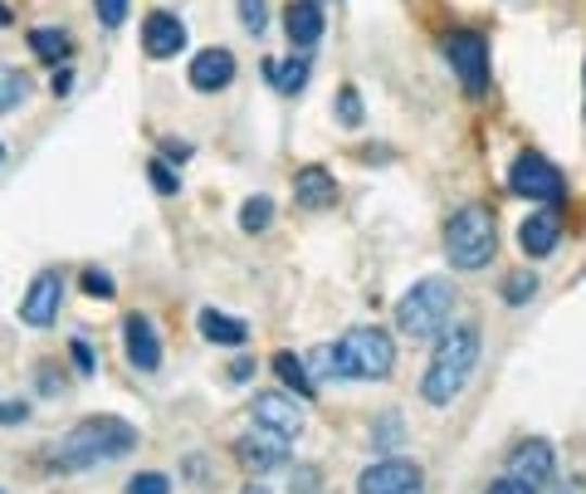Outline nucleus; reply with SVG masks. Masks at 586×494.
Wrapping results in <instances>:
<instances>
[{"mask_svg":"<svg viewBox=\"0 0 586 494\" xmlns=\"http://www.w3.org/2000/svg\"><path fill=\"white\" fill-rule=\"evenodd\" d=\"M84 289H88V294H93V299H113V275H103V269H84Z\"/></svg>","mask_w":586,"mask_h":494,"instance_id":"31","label":"nucleus"},{"mask_svg":"<svg viewBox=\"0 0 586 494\" xmlns=\"http://www.w3.org/2000/svg\"><path fill=\"white\" fill-rule=\"evenodd\" d=\"M557 240H562V216H557V211H537V216H527L523 226H518V245H523L527 259L552 255Z\"/></svg>","mask_w":586,"mask_h":494,"instance_id":"16","label":"nucleus"},{"mask_svg":"<svg viewBox=\"0 0 586 494\" xmlns=\"http://www.w3.org/2000/svg\"><path fill=\"white\" fill-rule=\"evenodd\" d=\"M146 177H152V187L162 191V197H176V191H181V181H176V172L166 167L162 157H152V162H146Z\"/></svg>","mask_w":586,"mask_h":494,"instance_id":"29","label":"nucleus"},{"mask_svg":"<svg viewBox=\"0 0 586 494\" xmlns=\"http://www.w3.org/2000/svg\"><path fill=\"white\" fill-rule=\"evenodd\" d=\"M25 99H29V79L20 69H10V64H0V113H10Z\"/></svg>","mask_w":586,"mask_h":494,"instance_id":"23","label":"nucleus"},{"mask_svg":"<svg viewBox=\"0 0 586 494\" xmlns=\"http://www.w3.org/2000/svg\"><path fill=\"white\" fill-rule=\"evenodd\" d=\"M332 353H337V377L347 382H381L396 367V343L381 328H352Z\"/></svg>","mask_w":586,"mask_h":494,"instance_id":"5","label":"nucleus"},{"mask_svg":"<svg viewBox=\"0 0 586 494\" xmlns=\"http://www.w3.org/2000/svg\"><path fill=\"white\" fill-rule=\"evenodd\" d=\"M93 11H98V25H103V30H123L127 0H93Z\"/></svg>","mask_w":586,"mask_h":494,"instance_id":"28","label":"nucleus"},{"mask_svg":"<svg viewBox=\"0 0 586 494\" xmlns=\"http://www.w3.org/2000/svg\"><path fill=\"white\" fill-rule=\"evenodd\" d=\"M132 445H137V426H127L123 416H84L54 445V465L59 470H93V465L127 455Z\"/></svg>","mask_w":586,"mask_h":494,"instance_id":"2","label":"nucleus"},{"mask_svg":"<svg viewBox=\"0 0 586 494\" xmlns=\"http://www.w3.org/2000/svg\"><path fill=\"white\" fill-rule=\"evenodd\" d=\"M74 363H78V372H93V353H88V343L78 338L74 343Z\"/></svg>","mask_w":586,"mask_h":494,"instance_id":"36","label":"nucleus"},{"mask_svg":"<svg viewBox=\"0 0 586 494\" xmlns=\"http://www.w3.org/2000/svg\"><path fill=\"white\" fill-rule=\"evenodd\" d=\"M250 416H254V426H264V431L283 435V441H293V435L303 431L298 402H289L283 392H259V396L250 402Z\"/></svg>","mask_w":586,"mask_h":494,"instance_id":"10","label":"nucleus"},{"mask_svg":"<svg viewBox=\"0 0 586 494\" xmlns=\"http://www.w3.org/2000/svg\"><path fill=\"white\" fill-rule=\"evenodd\" d=\"M269 220H273V201H269V197H250V201L240 206V226L250 230V236L269 230Z\"/></svg>","mask_w":586,"mask_h":494,"instance_id":"24","label":"nucleus"},{"mask_svg":"<svg viewBox=\"0 0 586 494\" xmlns=\"http://www.w3.org/2000/svg\"><path fill=\"white\" fill-rule=\"evenodd\" d=\"M240 25L259 40L264 25H269V5H264V0H240Z\"/></svg>","mask_w":586,"mask_h":494,"instance_id":"27","label":"nucleus"},{"mask_svg":"<svg viewBox=\"0 0 586 494\" xmlns=\"http://www.w3.org/2000/svg\"><path fill=\"white\" fill-rule=\"evenodd\" d=\"M250 372H254V357H234L230 363V382H250Z\"/></svg>","mask_w":586,"mask_h":494,"instance_id":"35","label":"nucleus"},{"mask_svg":"<svg viewBox=\"0 0 586 494\" xmlns=\"http://www.w3.org/2000/svg\"><path fill=\"white\" fill-rule=\"evenodd\" d=\"M357 494H425V474L410 460H377L357 474Z\"/></svg>","mask_w":586,"mask_h":494,"instance_id":"8","label":"nucleus"},{"mask_svg":"<svg viewBox=\"0 0 586 494\" xmlns=\"http://www.w3.org/2000/svg\"><path fill=\"white\" fill-rule=\"evenodd\" d=\"M10 25V11H5V0H0V30H5Z\"/></svg>","mask_w":586,"mask_h":494,"instance_id":"38","label":"nucleus"},{"mask_svg":"<svg viewBox=\"0 0 586 494\" xmlns=\"http://www.w3.org/2000/svg\"><path fill=\"white\" fill-rule=\"evenodd\" d=\"M240 494H269V490H264V484H244Z\"/></svg>","mask_w":586,"mask_h":494,"instance_id":"37","label":"nucleus"},{"mask_svg":"<svg viewBox=\"0 0 586 494\" xmlns=\"http://www.w3.org/2000/svg\"><path fill=\"white\" fill-rule=\"evenodd\" d=\"M449 308H455V284L430 275V279L406 289V299L396 304V324H400V333H410V338H440L449 324Z\"/></svg>","mask_w":586,"mask_h":494,"instance_id":"4","label":"nucleus"},{"mask_svg":"<svg viewBox=\"0 0 586 494\" xmlns=\"http://www.w3.org/2000/svg\"><path fill=\"white\" fill-rule=\"evenodd\" d=\"M400 435V421H396V411H386V421H381V431H377V441L381 445H391Z\"/></svg>","mask_w":586,"mask_h":494,"instance_id":"34","label":"nucleus"},{"mask_svg":"<svg viewBox=\"0 0 586 494\" xmlns=\"http://www.w3.org/2000/svg\"><path fill=\"white\" fill-rule=\"evenodd\" d=\"M293 201L303 211H322L337 201V181H332L328 167H298L293 172Z\"/></svg>","mask_w":586,"mask_h":494,"instance_id":"17","label":"nucleus"},{"mask_svg":"<svg viewBox=\"0 0 586 494\" xmlns=\"http://www.w3.org/2000/svg\"><path fill=\"white\" fill-rule=\"evenodd\" d=\"M29 50H35V60L59 64V60H68V50H74V40H68L64 30H49V25H39V30H29Z\"/></svg>","mask_w":586,"mask_h":494,"instance_id":"22","label":"nucleus"},{"mask_svg":"<svg viewBox=\"0 0 586 494\" xmlns=\"http://www.w3.org/2000/svg\"><path fill=\"white\" fill-rule=\"evenodd\" d=\"M186 74H191V89L215 93V89H225V84L234 79V54L230 50H201Z\"/></svg>","mask_w":586,"mask_h":494,"instance_id":"18","label":"nucleus"},{"mask_svg":"<svg viewBox=\"0 0 586 494\" xmlns=\"http://www.w3.org/2000/svg\"><path fill=\"white\" fill-rule=\"evenodd\" d=\"M59 299H64V275H59V269H39V275L29 279L25 299H20V318H25L29 328H49L59 318Z\"/></svg>","mask_w":586,"mask_h":494,"instance_id":"9","label":"nucleus"},{"mask_svg":"<svg viewBox=\"0 0 586 494\" xmlns=\"http://www.w3.org/2000/svg\"><path fill=\"white\" fill-rule=\"evenodd\" d=\"M283 35H289L293 50H313L322 40V5L318 0H289L283 11Z\"/></svg>","mask_w":586,"mask_h":494,"instance_id":"15","label":"nucleus"},{"mask_svg":"<svg viewBox=\"0 0 586 494\" xmlns=\"http://www.w3.org/2000/svg\"><path fill=\"white\" fill-rule=\"evenodd\" d=\"M283 451H289V441H283V435H273V431H264V426H254L250 435H240V441H234V460H240L244 470H254V474L279 470Z\"/></svg>","mask_w":586,"mask_h":494,"instance_id":"12","label":"nucleus"},{"mask_svg":"<svg viewBox=\"0 0 586 494\" xmlns=\"http://www.w3.org/2000/svg\"><path fill=\"white\" fill-rule=\"evenodd\" d=\"M474 363H479V328L474 324H455L449 333H440L435 357H430L425 377H420V396H425L430 406H449L469 387Z\"/></svg>","mask_w":586,"mask_h":494,"instance_id":"1","label":"nucleus"},{"mask_svg":"<svg viewBox=\"0 0 586 494\" xmlns=\"http://www.w3.org/2000/svg\"><path fill=\"white\" fill-rule=\"evenodd\" d=\"M142 50L152 54V60H171V54L186 50V25L176 21V15L166 11H152L142 21Z\"/></svg>","mask_w":586,"mask_h":494,"instance_id":"13","label":"nucleus"},{"mask_svg":"<svg viewBox=\"0 0 586 494\" xmlns=\"http://www.w3.org/2000/svg\"><path fill=\"white\" fill-rule=\"evenodd\" d=\"M269 367L279 372V382H283V387H293L298 396H313V392H318V387H313V377H308V363H303V357H293V353H273V357H269Z\"/></svg>","mask_w":586,"mask_h":494,"instance_id":"20","label":"nucleus"},{"mask_svg":"<svg viewBox=\"0 0 586 494\" xmlns=\"http://www.w3.org/2000/svg\"><path fill=\"white\" fill-rule=\"evenodd\" d=\"M264 74L279 93H298L308 84V60H264Z\"/></svg>","mask_w":586,"mask_h":494,"instance_id":"21","label":"nucleus"},{"mask_svg":"<svg viewBox=\"0 0 586 494\" xmlns=\"http://www.w3.org/2000/svg\"><path fill=\"white\" fill-rule=\"evenodd\" d=\"M0 162H5V148H0Z\"/></svg>","mask_w":586,"mask_h":494,"instance_id":"39","label":"nucleus"},{"mask_svg":"<svg viewBox=\"0 0 586 494\" xmlns=\"http://www.w3.org/2000/svg\"><path fill=\"white\" fill-rule=\"evenodd\" d=\"M508 474L523 480L527 490H543V484L552 480V445L547 441H523L513 451V460H508Z\"/></svg>","mask_w":586,"mask_h":494,"instance_id":"14","label":"nucleus"},{"mask_svg":"<svg viewBox=\"0 0 586 494\" xmlns=\"http://www.w3.org/2000/svg\"><path fill=\"white\" fill-rule=\"evenodd\" d=\"M195 324H201V338H211V343H220V347H244V338H250V324L220 314V308H201Z\"/></svg>","mask_w":586,"mask_h":494,"instance_id":"19","label":"nucleus"},{"mask_svg":"<svg viewBox=\"0 0 586 494\" xmlns=\"http://www.w3.org/2000/svg\"><path fill=\"white\" fill-rule=\"evenodd\" d=\"M25 416H29L25 402H0V426H20Z\"/></svg>","mask_w":586,"mask_h":494,"instance_id":"32","label":"nucleus"},{"mask_svg":"<svg viewBox=\"0 0 586 494\" xmlns=\"http://www.w3.org/2000/svg\"><path fill=\"white\" fill-rule=\"evenodd\" d=\"M488 494H537V490H527L523 480H513V474H504L498 484H488Z\"/></svg>","mask_w":586,"mask_h":494,"instance_id":"33","label":"nucleus"},{"mask_svg":"<svg viewBox=\"0 0 586 494\" xmlns=\"http://www.w3.org/2000/svg\"><path fill=\"white\" fill-rule=\"evenodd\" d=\"M123 347H127V363H132L137 372H156V367H162V338H156L146 314L123 318Z\"/></svg>","mask_w":586,"mask_h":494,"instance_id":"11","label":"nucleus"},{"mask_svg":"<svg viewBox=\"0 0 586 494\" xmlns=\"http://www.w3.org/2000/svg\"><path fill=\"white\" fill-rule=\"evenodd\" d=\"M582 84H586V69H582Z\"/></svg>","mask_w":586,"mask_h":494,"instance_id":"40","label":"nucleus"},{"mask_svg":"<svg viewBox=\"0 0 586 494\" xmlns=\"http://www.w3.org/2000/svg\"><path fill=\"white\" fill-rule=\"evenodd\" d=\"M0 494H5V490H0Z\"/></svg>","mask_w":586,"mask_h":494,"instance_id":"41","label":"nucleus"},{"mask_svg":"<svg viewBox=\"0 0 586 494\" xmlns=\"http://www.w3.org/2000/svg\"><path fill=\"white\" fill-rule=\"evenodd\" d=\"M508 187L527 201H562L566 197V177L543 157V152H518L513 167H508Z\"/></svg>","mask_w":586,"mask_h":494,"instance_id":"6","label":"nucleus"},{"mask_svg":"<svg viewBox=\"0 0 586 494\" xmlns=\"http://www.w3.org/2000/svg\"><path fill=\"white\" fill-rule=\"evenodd\" d=\"M445 60H449V69L459 74L464 93H484V84H488V45L479 40L474 30L445 35Z\"/></svg>","mask_w":586,"mask_h":494,"instance_id":"7","label":"nucleus"},{"mask_svg":"<svg viewBox=\"0 0 586 494\" xmlns=\"http://www.w3.org/2000/svg\"><path fill=\"white\" fill-rule=\"evenodd\" d=\"M127 494H171V480H166V474H156V470L132 474V480H127Z\"/></svg>","mask_w":586,"mask_h":494,"instance_id":"30","label":"nucleus"},{"mask_svg":"<svg viewBox=\"0 0 586 494\" xmlns=\"http://www.w3.org/2000/svg\"><path fill=\"white\" fill-rule=\"evenodd\" d=\"M494 211L488 206H459L455 216H449L445 226V255L455 269H464V275H474V269H484L488 259H494Z\"/></svg>","mask_w":586,"mask_h":494,"instance_id":"3","label":"nucleus"},{"mask_svg":"<svg viewBox=\"0 0 586 494\" xmlns=\"http://www.w3.org/2000/svg\"><path fill=\"white\" fill-rule=\"evenodd\" d=\"M537 294V275H533V269H513V275H508L504 279V304H527V299H533Z\"/></svg>","mask_w":586,"mask_h":494,"instance_id":"25","label":"nucleus"},{"mask_svg":"<svg viewBox=\"0 0 586 494\" xmlns=\"http://www.w3.org/2000/svg\"><path fill=\"white\" fill-rule=\"evenodd\" d=\"M337 118H342V128H357L361 123V93L352 89V84L337 89Z\"/></svg>","mask_w":586,"mask_h":494,"instance_id":"26","label":"nucleus"}]
</instances>
